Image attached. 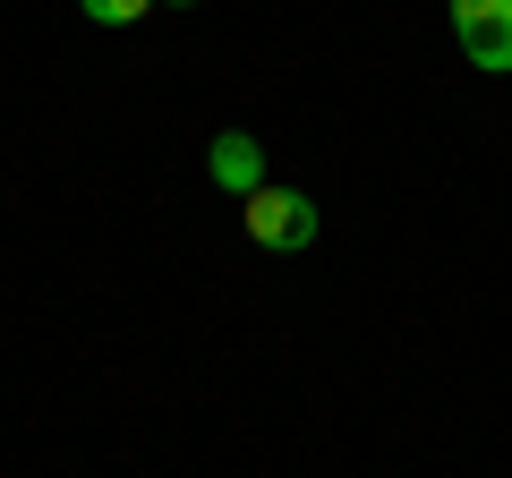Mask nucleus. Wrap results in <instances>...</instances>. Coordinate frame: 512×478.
Listing matches in <instances>:
<instances>
[{
  "instance_id": "nucleus-4",
  "label": "nucleus",
  "mask_w": 512,
  "mask_h": 478,
  "mask_svg": "<svg viewBox=\"0 0 512 478\" xmlns=\"http://www.w3.org/2000/svg\"><path fill=\"white\" fill-rule=\"evenodd\" d=\"M77 9H86L94 26H137L146 9H163V0H77Z\"/></svg>"
},
{
  "instance_id": "nucleus-1",
  "label": "nucleus",
  "mask_w": 512,
  "mask_h": 478,
  "mask_svg": "<svg viewBox=\"0 0 512 478\" xmlns=\"http://www.w3.org/2000/svg\"><path fill=\"white\" fill-rule=\"evenodd\" d=\"M239 222H248L256 248H308L316 239V197H299V188H256V197H239Z\"/></svg>"
},
{
  "instance_id": "nucleus-5",
  "label": "nucleus",
  "mask_w": 512,
  "mask_h": 478,
  "mask_svg": "<svg viewBox=\"0 0 512 478\" xmlns=\"http://www.w3.org/2000/svg\"><path fill=\"white\" fill-rule=\"evenodd\" d=\"M171 9H197V0H171Z\"/></svg>"
},
{
  "instance_id": "nucleus-3",
  "label": "nucleus",
  "mask_w": 512,
  "mask_h": 478,
  "mask_svg": "<svg viewBox=\"0 0 512 478\" xmlns=\"http://www.w3.org/2000/svg\"><path fill=\"white\" fill-rule=\"evenodd\" d=\"M205 171H214V188H231V197H256V188H265V146H256L248 129H222L214 154H205Z\"/></svg>"
},
{
  "instance_id": "nucleus-2",
  "label": "nucleus",
  "mask_w": 512,
  "mask_h": 478,
  "mask_svg": "<svg viewBox=\"0 0 512 478\" xmlns=\"http://www.w3.org/2000/svg\"><path fill=\"white\" fill-rule=\"evenodd\" d=\"M453 35L487 77L512 69V0H453Z\"/></svg>"
}]
</instances>
